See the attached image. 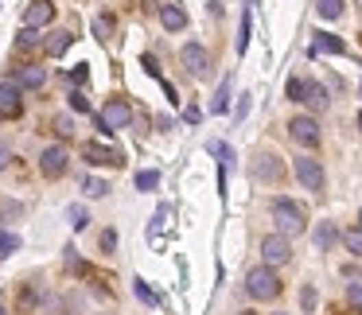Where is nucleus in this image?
I'll return each mask as SVG.
<instances>
[{"label": "nucleus", "mask_w": 362, "mask_h": 315, "mask_svg": "<svg viewBox=\"0 0 362 315\" xmlns=\"http://www.w3.org/2000/svg\"><path fill=\"white\" fill-rule=\"evenodd\" d=\"M273 222H277V230L285 234V238H292V234H300L304 226H308V214H304V206L292 203V199H273Z\"/></svg>", "instance_id": "f257e3e1"}, {"label": "nucleus", "mask_w": 362, "mask_h": 315, "mask_svg": "<svg viewBox=\"0 0 362 315\" xmlns=\"http://www.w3.org/2000/svg\"><path fill=\"white\" fill-rule=\"evenodd\" d=\"M245 292L254 296V300H273V296H280V280L277 273H273V265H257L245 273Z\"/></svg>", "instance_id": "f03ea898"}, {"label": "nucleus", "mask_w": 362, "mask_h": 315, "mask_svg": "<svg viewBox=\"0 0 362 315\" xmlns=\"http://www.w3.org/2000/svg\"><path fill=\"white\" fill-rule=\"evenodd\" d=\"M133 121V110H129V101H121V97H113V101H106V110L97 113V129L101 133H117V129H125V125Z\"/></svg>", "instance_id": "7ed1b4c3"}, {"label": "nucleus", "mask_w": 362, "mask_h": 315, "mask_svg": "<svg viewBox=\"0 0 362 315\" xmlns=\"http://www.w3.org/2000/svg\"><path fill=\"white\" fill-rule=\"evenodd\" d=\"M296 179H300V187L304 191H324V164L319 160H312V156H300L296 160Z\"/></svg>", "instance_id": "20e7f679"}, {"label": "nucleus", "mask_w": 362, "mask_h": 315, "mask_svg": "<svg viewBox=\"0 0 362 315\" xmlns=\"http://www.w3.org/2000/svg\"><path fill=\"white\" fill-rule=\"evenodd\" d=\"M82 156H86V164H94V168H121V164H125V156H121L117 148H106V144H97V140L82 144Z\"/></svg>", "instance_id": "39448f33"}, {"label": "nucleus", "mask_w": 362, "mask_h": 315, "mask_svg": "<svg viewBox=\"0 0 362 315\" xmlns=\"http://www.w3.org/2000/svg\"><path fill=\"white\" fill-rule=\"evenodd\" d=\"M180 62L187 66V74H195V78H203V74L210 71V55H206V47H203V43H183Z\"/></svg>", "instance_id": "423d86ee"}, {"label": "nucleus", "mask_w": 362, "mask_h": 315, "mask_svg": "<svg viewBox=\"0 0 362 315\" xmlns=\"http://www.w3.org/2000/svg\"><path fill=\"white\" fill-rule=\"evenodd\" d=\"M289 136L300 148H315V144H319V121H315V117H292Z\"/></svg>", "instance_id": "0eeeda50"}, {"label": "nucleus", "mask_w": 362, "mask_h": 315, "mask_svg": "<svg viewBox=\"0 0 362 315\" xmlns=\"http://www.w3.org/2000/svg\"><path fill=\"white\" fill-rule=\"evenodd\" d=\"M261 257H265V265H285V261H289L292 257V245H289V238H285V234H269L265 242H261Z\"/></svg>", "instance_id": "6e6552de"}, {"label": "nucleus", "mask_w": 362, "mask_h": 315, "mask_svg": "<svg viewBox=\"0 0 362 315\" xmlns=\"http://www.w3.org/2000/svg\"><path fill=\"white\" fill-rule=\"evenodd\" d=\"M250 171H254L257 183H277L280 179V156H273V152H257L254 164H250Z\"/></svg>", "instance_id": "1a4fd4ad"}, {"label": "nucleus", "mask_w": 362, "mask_h": 315, "mask_svg": "<svg viewBox=\"0 0 362 315\" xmlns=\"http://www.w3.org/2000/svg\"><path fill=\"white\" fill-rule=\"evenodd\" d=\"M67 148L62 144H51V148H43V156H39V171L47 175V179H59L62 171H67Z\"/></svg>", "instance_id": "9d476101"}, {"label": "nucleus", "mask_w": 362, "mask_h": 315, "mask_svg": "<svg viewBox=\"0 0 362 315\" xmlns=\"http://www.w3.org/2000/svg\"><path fill=\"white\" fill-rule=\"evenodd\" d=\"M20 113H24L20 86H16V82H0V117H4V121H16Z\"/></svg>", "instance_id": "9b49d317"}, {"label": "nucleus", "mask_w": 362, "mask_h": 315, "mask_svg": "<svg viewBox=\"0 0 362 315\" xmlns=\"http://www.w3.org/2000/svg\"><path fill=\"white\" fill-rule=\"evenodd\" d=\"M55 20V4L51 0H32L24 8V27H43Z\"/></svg>", "instance_id": "f8f14e48"}, {"label": "nucleus", "mask_w": 362, "mask_h": 315, "mask_svg": "<svg viewBox=\"0 0 362 315\" xmlns=\"http://www.w3.org/2000/svg\"><path fill=\"white\" fill-rule=\"evenodd\" d=\"M300 101H304L312 113H324L327 105H331V97H327V90H324L319 82H304V86H300Z\"/></svg>", "instance_id": "ddd939ff"}, {"label": "nucleus", "mask_w": 362, "mask_h": 315, "mask_svg": "<svg viewBox=\"0 0 362 315\" xmlns=\"http://www.w3.org/2000/svg\"><path fill=\"white\" fill-rule=\"evenodd\" d=\"M160 24L168 27V32H183L187 27V12H183L180 4H160Z\"/></svg>", "instance_id": "4468645a"}, {"label": "nucleus", "mask_w": 362, "mask_h": 315, "mask_svg": "<svg viewBox=\"0 0 362 315\" xmlns=\"http://www.w3.org/2000/svg\"><path fill=\"white\" fill-rule=\"evenodd\" d=\"M43 82H47V71L43 66H20V74H16V86L20 90H43Z\"/></svg>", "instance_id": "2eb2a0df"}, {"label": "nucleus", "mask_w": 362, "mask_h": 315, "mask_svg": "<svg viewBox=\"0 0 362 315\" xmlns=\"http://www.w3.org/2000/svg\"><path fill=\"white\" fill-rule=\"evenodd\" d=\"M319 51H327V55H343V51H347V43H343L339 36L319 32V36H315V43H312V55H319Z\"/></svg>", "instance_id": "dca6fc26"}, {"label": "nucleus", "mask_w": 362, "mask_h": 315, "mask_svg": "<svg viewBox=\"0 0 362 315\" xmlns=\"http://www.w3.org/2000/svg\"><path fill=\"white\" fill-rule=\"evenodd\" d=\"M71 43H74V32H55V36L47 39V55H55V59H59Z\"/></svg>", "instance_id": "f3484780"}, {"label": "nucleus", "mask_w": 362, "mask_h": 315, "mask_svg": "<svg viewBox=\"0 0 362 315\" xmlns=\"http://www.w3.org/2000/svg\"><path fill=\"white\" fill-rule=\"evenodd\" d=\"M315 12L324 20H339L343 16V0H315Z\"/></svg>", "instance_id": "a211bd4d"}, {"label": "nucleus", "mask_w": 362, "mask_h": 315, "mask_svg": "<svg viewBox=\"0 0 362 315\" xmlns=\"http://www.w3.org/2000/svg\"><path fill=\"white\" fill-rule=\"evenodd\" d=\"M226 110H230V78H222L215 101H210V113H226Z\"/></svg>", "instance_id": "6ab92c4d"}, {"label": "nucleus", "mask_w": 362, "mask_h": 315, "mask_svg": "<svg viewBox=\"0 0 362 315\" xmlns=\"http://www.w3.org/2000/svg\"><path fill=\"white\" fill-rule=\"evenodd\" d=\"M335 238H339V230H335V226H331V222H324V226L315 230V249L324 253V249H327V245H331V242H335Z\"/></svg>", "instance_id": "aec40b11"}, {"label": "nucleus", "mask_w": 362, "mask_h": 315, "mask_svg": "<svg viewBox=\"0 0 362 315\" xmlns=\"http://www.w3.org/2000/svg\"><path fill=\"white\" fill-rule=\"evenodd\" d=\"M343 245H347L350 257H362V226H354V230L343 234Z\"/></svg>", "instance_id": "412c9836"}, {"label": "nucleus", "mask_w": 362, "mask_h": 315, "mask_svg": "<svg viewBox=\"0 0 362 315\" xmlns=\"http://www.w3.org/2000/svg\"><path fill=\"white\" fill-rule=\"evenodd\" d=\"M133 292H136V300H141V303H148V307H156V303H160V296H156L152 288H148V284H145L141 277L133 280Z\"/></svg>", "instance_id": "4be33fe9"}, {"label": "nucleus", "mask_w": 362, "mask_h": 315, "mask_svg": "<svg viewBox=\"0 0 362 315\" xmlns=\"http://www.w3.org/2000/svg\"><path fill=\"white\" fill-rule=\"evenodd\" d=\"M160 187V171H136V191H156Z\"/></svg>", "instance_id": "5701e85b"}, {"label": "nucleus", "mask_w": 362, "mask_h": 315, "mask_svg": "<svg viewBox=\"0 0 362 315\" xmlns=\"http://www.w3.org/2000/svg\"><path fill=\"white\" fill-rule=\"evenodd\" d=\"M16 249H20V234H8V230H0V257H12Z\"/></svg>", "instance_id": "b1692460"}, {"label": "nucleus", "mask_w": 362, "mask_h": 315, "mask_svg": "<svg viewBox=\"0 0 362 315\" xmlns=\"http://www.w3.org/2000/svg\"><path fill=\"white\" fill-rule=\"evenodd\" d=\"M82 191L90 194V199H101V194L109 191V183H106V179H94V175H90V179H82Z\"/></svg>", "instance_id": "393cba45"}, {"label": "nucleus", "mask_w": 362, "mask_h": 315, "mask_svg": "<svg viewBox=\"0 0 362 315\" xmlns=\"http://www.w3.org/2000/svg\"><path fill=\"white\" fill-rule=\"evenodd\" d=\"M67 218H71L74 230H86V226H90V214H86L82 206H71V210H67Z\"/></svg>", "instance_id": "a878e982"}, {"label": "nucleus", "mask_w": 362, "mask_h": 315, "mask_svg": "<svg viewBox=\"0 0 362 315\" xmlns=\"http://www.w3.org/2000/svg\"><path fill=\"white\" fill-rule=\"evenodd\" d=\"M16 47H20V51H32V47H39L36 27H24V32H20V39H16Z\"/></svg>", "instance_id": "bb28decb"}, {"label": "nucleus", "mask_w": 362, "mask_h": 315, "mask_svg": "<svg viewBox=\"0 0 362 315\" xmlns=\"http://www.w3.org/2000/svg\"><path fill=\"white\" fill-rule=\"evenodd\" d=\"M71 110L74 113H90V101H86L82 90H71Z\"/></svg>", "instance_id": "cd10ccee"}, {"label": "nucleus", "mask_w": 362, "mask_h": 315, "mask_svg": "<svg viewBox=\"0 0 362 315\" xmlns=\"http://www.w3.org/2000/svg\"><path fill=\"white\" fill-rule=\"evenodd\" d=\"M55 133H59V136H74V121L67 117V113H59V117H55Z\"/></svg>", "instance_id": "c85d7f7f"}, {"label": "nucleus", "mask_w": 362, "mask_h": 315, "mask_svg": "<svg viewBox=\"0 0 362 315\" xmlns=\"http://www.w3.org/2000/svg\"><path fill=\"white\" fill-rule=\"evenodd\" d=\"M245 47H250V12L241 16V36H238V55H245Z\"/></svg>", "instance_id": "c756f323"}, {"label": "nucleus", "mask_w": 362, "mask_h": 315, "mask_svg": "<svg viewBox=\"0 0 362 315\" xmlns=\"http://www.w3.org/2000/svg\"><path fill=\"white\" fill-rule=\"evenodd\" d=\"M300 303H304V312H315V288L312 284H304L300 288Z\"/></svg>", "instance_id": "7c9ffc66"}, {"label": "nucleus", "mask_w": 362, "mask_h": 315, "mask_svg": "<svg viewBox=\"0 0 362 315\" xmlns=\"http://www.w3.org/2000/svg\"><path fill=\"white\" fill-rule=\"evenodd\" d=\"M67 78H71V82H78V86H86V78H90V66H86V62H78V66H74Z\"/></svg>", "instance_id": "2f4dec72"}, {"label": "nucleus", "mask_w": 362, "mask_h": 315, "mask_svg": "<svg viewBox=\"0 0 362 315\" xmlns=\"http://www.w3.org/2000/svg\"><path fill=\"white\" fill-rule=\"evenodd\" d=\"M347 300L362 312V284H347Z\"/></svg>", "instance_id": "473e14b6"}, {"label": "nucleus", "mask_w": 362, "mask_h": 315, "mask_svg": "<svg viewBox=\"0 0 362 315\" xmlns=\"http://www.w3.org/2000/svg\"><path fill=\"white\" fill-rule=\"evenodd\" d=\"M101 249H106V253H113V249H117V234H113V230L101 234Z\"/></svg>", "instance_id": "72a5a7b5"}, {"label": "nucleus", "mask_w": 362, "mask_h": 315, "mask_svg": "<svg viewBox=\"0 0 362 315\" xmlns=\"http://www.w3.org/2000/svg\"><path fill=\"white\" fill-rule=\"evenodd\" d=\"M94 32H97V39L109 36V16H97V20H94Z\"/></svg>", "instance_id": "f704fd0d"}, {"label": "nucleus", "mask_w": 362, "mask_h": 315, "mask_svg": "<svg viewBox=\"0 0 362 315\" xmlns=\"http://www.w3.org/2000/svg\"><path fill=\"white\" fill-rule=\"evenodd\" d=\"M141 66H145L152 78H160V66H156V59H152V55H145V59H141Z\"/></svg>", "instance_id": "c9c22d12"}, {"label": "nucleus", "mask_w": 362, "mask_h": 315, "mask_svg": "<svg viewBox=\"0 0 362 315\" xmlns=\"http://www.w3.org/2000/svg\"><path fill=\"white\" fill-rule=\"evenodd\" d=\"M199 117H203V113L195 110V105H187V110H183V121H187V125H199Z\"/></svg>", "instance_id": "e433bc0d"}, {"label": "nucleus", "mask_w": 362, "mask_h": 315, "mask_svg": "<svg viewBox=\"0 0 362 315\" xmlns=\"http://www.w3.org/2000/svg\"><path fill=\"white\" fill-rule=\"evenodd\" d=\"M300 78H289V97H292V101H300Z\"/></svg>", "instance_id": "4c0bfd02"}, {"label": "nucleus", "mask_w": 362, "mask_h": 315, "mask_svg": "<svg viewBox=\"0 0 362 315\" xmlns=\"http://www.w3.org/2000/svg\"><path fill=\"white\" fill-rule=\"evenodd\" d=\"M245 113H250V94H245V97H241V101H238V110H234V117H238V121H241Z\"/></svg>", "instance_id": "58836bf2"}, {"label": "nucleus", "mask_w": 362, "mask_h": 315, "mask_svg": "<svg viewBox=\"0 0 362 315\" xmlns=\"http://www.w3.org/2000/svg\"><path fill=\"white\" fill-rule=\"evenodd\" d=\"M160 82H164V78H160ZM164 94H168V101H171V105L180 101V94H176V86H171V82H164Z\"/></svg>", "instance_id": "ea45409f"}, {"label": "nucleus", "mask_w": 362, "mask_h": 315, "mask_svg": "<svg viewBox=\"0 0 362 315\" xmlns=\"http://www.w3.org/2000/svg\"><path fill=\"white\" fill-rule=\"evenodd\" d=\"M8 160H12V152H8V144H0V171L8 168Z\"/></svg>", "instance_id": "a19ab883"}, {"label": "nucleus", "mask_w": 362, "mask_h": 315, "mask_svg": "<svg viewBox=\"0 0 362 315\" xmlns=\"http://www.w3.org/2000/svg\"><path fill=\"white\" fill-rule=\"evenodd\" d=\"M359 133H362V113H359Z\"/></svg>", "instance_id": "79ce46f5"}, {"label": "nucleus", "mask_w": 362, "mask_h": 315, "mask_svg": "<svg viewBox=\"0 0 362 315\" xmlns=\"http://www.w3.org/2000/svg\"><path fill=\"white\" fill-rule=\"evenodd\" d=\"M238 315H257V312H238Z\"/></svg>", "instance_id": "37998d69"}, {"label": "nucleus", "mask_w": 362, "mask_h": 315, "mask_svg": "<svg viewBox=\"0 0 362 315\" xmlns=\"http://www.w3.org/2000/svg\"><path fill=\"white\" fill-rule=\"evenodd\" d=\"M359 226H362V210H359Z\"/></svg>", "instance_id": "c03bdc74"}, {"label": "nucleus", "mask_w": 362, "mask_h": 315, "mask_svg": "<svg viewBox=\"0 0 362 315\" xmlns=\"http://www.w3.org/2000/svg\"><path fill=\"white\" fill-rule=\"evenodd\" d=\"M0 315H4V303H0Z\"/></svg>", "instance_id": "a18cd8bd"}, {"label": "nucleus", "mask_w": 362, "mask_h": 315, "mask_svg": "<svg viewBox=\"0 0 362 315\" xmlns=\"http://www.w3.org/2000/svg\"><path fill=\"white\" fill-rule=\"evenodd\" d=\"M277 315H285V312H277Z\"/></svg>", "instance_id": "49530a36"}]
</instances>
